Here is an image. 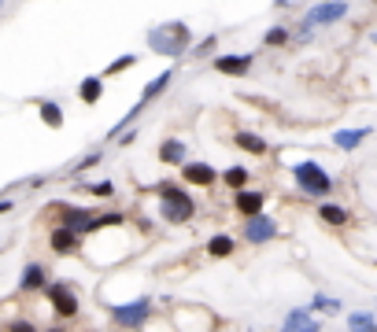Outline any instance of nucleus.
I'll use <instances>...</instances> for the list:
<instances>
[{"label":"nucleus","mask_w":377,"mask_h":332,"mask_svg":"<svg viewBox=\"0 0 377 332\" xmlns=\"http://www.w3.org/2000/svg\"><path fill=\"white\" fill-rule=\"evenodd\" d=\"M373 4H377V0H373Z\"/></svg>","instance_id":"obj_39"},{"label":"nucleus","mask_w":377,"mask_h":332,"mask_svg":"<svg viewBox=\"0 0 377 332\" xmlns=\"http://www.w3.org/2000/svg\"><path fill=\"white\" fill-rule=\"evenodd\" d=\"M170 81H174V71L167 66V71H163V74H156V78L149 81V85H144V93H141V104H152L156 96H163V93H167V85H170Z\"/></svg>","instance_id":"obj_19"},{"label":"nucleus","mask_w":377,"mask_h":332,"mask_svg":"<svg viewBox=\"0 0 377 332\" xmlns=\"http://www.w3.org/2000/svg\"><path fill=\"white\" fill-rule=\"evenodd\" d=\"M134 63H137V56H119V59H111V63H108V71H104V78H111V74H122V71H129Z\"/></svg>","instance_id":"obj_28"},{"label":"nucleus","mask_w":377,"mask_h":332,"mask_svg":"<svg viewBox=\"0 0 377 332\" xmlns=\"http://www.w3.org/2000/svg\"><path fill=\"white\" fill-rule=\"evenodd\" d=\"M78 100H81V104H100V100H104V74H89V78H81V85H78Z\"/></svg>","instance_id":"obj_16"},{"label":"nucleus","mask_w":377,"mask_h":332,"mask_svg":"<svg viewBox=\"0 0 377 332\" xmlns=\"http://www.w3.org/2000/svg\"><path fill=\"white\" fill-rule=\"evenodd\" d=\"M45 295H48V303H52L56 318H78V295H74V288L67 285V280H56V285H48Z\"/></svg>","instance_id":"obj_6"},{"label":"nucleus","mask_w":377,"mask_h":332,"mask_svg":"<svg viewBox=\"0 0 377 332\" xmlns=\"http://www.w3.org/2000/svg\"><path fill=\"white\" fill-rule=\"evenodd\" d=\"M59 225H71L74 232H81V237H86V232H89V222L96 218V214L93 211H86V207H59Z\"/></svg>","instance_id":"obj_14"},{"label":"nucleus","mask_w":377,"mask_h":332,"mask_svg":"<svg viewBox=\"0 0 377 332\" xmlns=\"http://www.w3.org/2000/svg\"><path fill=\"white\" fill-rule=\"evenodd\" d=\"M233 251H237V240L229 232H215L207 240V259H233Z\"/></svg>","instance_id":"obj_18"},{"label":"nucleus","mask_w":377,"mask_h":332,"mask_svg":"<svg viewBox=\"0 0 377 332\" xmlns=\"http://www.w3.org/2000/svg\"><path fill=\"white\" fill-rule=\"evenodd\" d=\"M233 144L240 148V152H248V155H267L270 152V144L259 137V133H248V129H237L233 133Z\"/></svg>","instance_id":"obj_17"},{"label":"nucleus","mask_w":377,"mask_h":332,"mask_svg":"<svg viewBox=\"0 0 377 332\" xmlns=\"http://www.w3.org/2000/svg\"><path fill=\"white\" fill-rule=\"evenodd\" d=\"M8 332H37V328H34V321H23V318H19V321L8 325Z\"/></svg>","instance_id":"obj_32"},{"label":"nucleus","mask_w":377,"mask_h":332,"mask_svg":"<svg viewBox=\"0 0 377 332\" xmlns=\"http://www.w3.org/2000/svg\"><path fill=\"white\" fill-rule=\"evenodd\" d=\"M277 237V222L267 214H255V218H244V240L248 244H270Z\"/></svg>","instance_id":"obj_7"},{"label":"nucleus","mask_w":377,"mask_h":332,"mask_svg":"<svg viewBox=\"0 0 377 332\" xmlns=\"http://www.w3.org/2000/svg\"><path fill=\"white\" fill-rule=\"evenodd\" d=\"M137 141V129H129V133H122V137H119V144L126 148V144H134Z\"/></svg>","instance_id":"obj_33"},{"label":"nucleus","mask_w":377,"mask_h":332,"mask_svg":"<svg viewBox=\"0 0 377 332\" xmlns=\"http://www.w3.org/2000/svg\"><path fill=\"white\" fill-rule=\"evenodd\" d=\"M233 207H237V214H244V218H255V214H263V207H267V192H259V189H237Z\"/></svg>","instance_id":"obj_9"},{"label":"nucleus","mask_w":377,"mask_h":332,"mask_svg":"<svg viewBox=\"0 0 377 332\" xmlns=\"http://www.w3.org/2000/svg\"><path fill=\"white\" fill-rule=\"evenodd\" d=\"M185 155H189V152H185V141H174V137H170V141L159 144V162H167V166L185 162Z\"/></svg>","instance_id":"obj_20"},{"label":"nucleus","mask_w":377,"mask_h":332,"mask_svg":"<svg viewBox=\"0 0 377 332\" xmlns=\"http://www.w3.org/2000/svg\"><path fill=\"white\" fill-rule=\"evenodd\" d=\"M292 41V30L289 26H270L267 33H263V48H282V45H289Z\"/></svg>","instance_id":"obj_24"},{"label":"nucleus","mask_w":377,"mask_h":332,"mask_svg":"<svg viewBox=\"0 0 377 332\" xmlns=\"http://www.w3.org/2000/svg\"><path fill=\"white\" fill-rule=\"evenodd\" d=\"M318 218H322L325 225H333V229H344V225L352 222V214L344 211V207H337V203H322V207H318Z\"/></svg>","instance_id":"obj_21"},{"label":"nucleus","mask_w":377,"mask_h":332,"mask_svg":"<svg viewBox=\"0 0 377 332\" xmlns=\"http://www.w3.org/2000/svg\"><path fill=\"white\" fill-rule=\"evenodd\" d=\"M100 159H104L100 152H93V155H86V159H81V162L74 166V174H81V170H93V166H96V162H100Z\"/></svg>","instance_id":"obj_30"},{"label":"nucleus","mask_w":377,"mask_h":332,"mask_svg":"<svg viewBox=\"0 0 377 332\" xmlns=\"http://www.w3.org/2000/svg\"><path fill=\"white\" fill-rule=\"evenodd\" d=\"M248 177H252L248 166H229V170H222V181H226L233 192H237V189H248Z\"/></svg>","instance_id":"obj_23"},{"label":"nucleus","mask_w":377,"mask_h":332,"mask_svg":"<svg viewBox=\"0 0 377 332\" xmlns=\"http://www.w3.org/2000/svg\"><path fill=\"white\" fill-rule=\"evenodd\" d=\"M122 222H126V214H119V211H111V214H96V218L89 222V232H100V229L122 225Z\"/></svg>","instance_id":"obj_26"},{"label":"nucleus","mask_w":377,"mask_h":332,"mask_svg":"<svg viewBox=\"0 0 377 332\" xmlns=\"http://www.w3.org/2000/svg\"><path fill=\"white\" fill-rule=\"evenodd\" d=\"M48 288V273L41 262H26L19 273V292H45Z\"/></svg>","instance_id":"obj_13"},{"label":"nucleus","mask_w":377,"mask_h":332,"mask_svg":"<svg viewBox=\"0 0 377 332\" xmlns=\"http://www.w3.org/2000/svg\"><path fill=\"white\" fill-rule=\"evenodd\" d=\"M11 207H15V203H11V199H0V214H8Z\"/></svg>","instance_id":"obj_35"},{"label":"nucleus","mask_w":377,"mask_h":332,"mask_svg":"<svg viewBox=\"0 0 377 332\" xmlns=\"http://www.w3.org/2000/svg\"><path fill=\"white\" fill-rule=\"evenodd\" d=\"M292 181H296V189L311 199H325L333 192V177L318 159H303V162L292 166Z\"/></svg>","instance_id":"obj_4"},{"label":"nucleus","mask_w":377,"mask_h":332,"mask_svg":"<svg viewBox=\"0 0 377 332\" xmlns=\"http://www.w3.org/2000/svg\"><path fill=\"white\" fill-rule=\"evenodd\" d=\"M348 332H377L373 314H366V310H355L352 318H348Z\"/></svg>","instance_id":"obj_25"},{"label":"nucleus","mask_w":377,"mask_h":332,"mask_svg":"<svg viewBox=\"0 0 377 332\" xmlns=\"http://www.w3.org/2000/svg\"><path fill=\"white\" fill-rule=\"evenodd\" d=\"M215 48H219V33H207L204 41H196V45H192V56H200V59H204V56L215 52Z\"/></svg>","instance_id":"obj_27"},{"label":"nucleus","mask_w":377,"mask_h":332,"mask_svg":"<svg viewBox=\"0 0 377 332\" xmlns=\"http://www.w3.org/2000/svg\"><path fill=\"white\" fill-rule=\"evenodd\" d=\"M370 41H373V45H377V30H373V33H370Z\"/></svg>","instance_id":"obj_37"},{"label":"nucleus","mask_w":377,"mask_h":332,"mask_svg":"<svg viewBox=\"0 0 377 332\" xmlns=\"http://www.w3.org/2000/svg\"><path fill=\"white\" fill-rule=\"evenodd\" d=\"M156 192H159V218L167 222V225H185V222H192L196 203H192V196H189L182 185L163 181Z\"/></svg>","instance_id":"obj_2"},{"label":"nucleus","mask_w":377,"mask_h":332,"mask_svg":"<svg viewBox=\"0 0 377 332\" xmlns=\"http://www.w3.org/2000/svg\"><path fill=\"white\" fill-rule=\"evenodd\" d=\"M182 177L189 181V185H215V181H219V170H215V166H211V162H200V159H196V162H185L182 166Z\"/></svg>","instance_id":"obj_11"},{"label":"nucleus","mask_w":377,"mask_h":332,"mask_svg":"<svg viewBox=\"0 0 377 332\" xmlns=\"http://www.w3.org/2000/svg\"><path fill=\"white\" fill-rule=\"evenodd\" d=\"M274 8H277V11H285V8H292V0H274Z\"/></svg>","instance_id":"obj_34"},{"label":"nucleus","mask_w":377,"mask_h":332,"mask_svg":"<svg viewBox=\"0 0 377 332\" xmlns=\"http://www.w3.org/2000/svg\"><path fill=\"white\" fill-rule=\"evenodd\" d=\"M255 66V56L252 52H240V56H215V71L226 74V78H244L252 74Z\"/></svg>","instance_id":"obj_8"},{"label":"nucleus","mask_w":377,"mask_h":332,"mask_svg":"<svg viewBox=\"0 0 377 332\" xmlns=\"http://www.w3.org/2000/svg\"><path fill=\"white\" fill-rule=\"evenodd\" d=\"M370 133H373L370 126H355V129H337V133H333V144L340 148V152H355V148L363 144V141L370 137Z\"/></svg>","instance_id":"obj_15"},{"label":"nucleus","mask_w":377,"mask_h":332,"mask_svg":"<svg viewBox=\"0 0 377 332\" xmlns=\"http://www.w3.org/2000/svg\"><path fill=\"white\" fill-rule=\"evenodd\" d=\"M0 4H4V0H0Z\"/></svg>","instance_id":"obj_38"},{"label":"nucleus","mask_w":377,"mask_h":332,"mask_svg":"<svg viewBox=\"0 0 377 332\" xmlns=\"http://www.w3.org/2000/svg\"><path fill=\"white\" fill-rule=\"evenodd\" d=\"M48 332H67V328H56V325H52V328H48Z\"/></svg>","instance_id":"obj_36"},{"label":"nucleus","mask_w":377,"mask_h":332,"mask_svg":"<svg viewBox=\"0 0 377 332\" xmlns=\"http://www.w3.org/2000/svg\"><path fill=\"white\" fill-rule=\"evenodd\" d=\"M192 45H196V41H192V30H189V23H182V19L159 23V26L149 30V48H152L156 56L178 59V56H185Z\"/></svg>","instance_id":"obj_1"},{"label":"nucleus","mask_w":377,"mask_h":332,"mask_svg":"<svg viewBox=\"0 0 377 332\" xmlns=\"http://www.w3.org/2000/svg\"><path fill=\"white\" fill-rule=\"evenodd\" d=\"M149 314H152V299H149V295H141V299H134V303L111 307V321H115V325H122V328H144Z\"/></svg>","instance_id":"obj_5"},{"label":"nucleus","mask_w":377,"mask_h":332,"mask_svg":"<svg viewBox=\"0 0 377 332\" xmlns=\"http://www.w3.org/2000/svg\"><path fill=\"white\" fill-rule=\"evenodd\" d=\"M282 332H322V321H318L307 307H300V310H289V314H285Z\"/></svg>","instance_id":"obj_10"},{"label":"nucleus","mask_w":377,"mask_h":332,"mask_svg":"<svg viewBox=\"0 0 377 332\" xmlns=\"http://www.w3.org/2000/svg\"><path fill=\"white\" fill-rule=\"evenodd\" d=\"M37 111H41V122H45L48 129H63V107L56 104V100H41Z\"/></svg>","instance_id":"obj_22"},{"label":"nucleus","mask_w":377,"mask_h":332,"mask_svg":"<svg viewBox=\"0 0 377 332\" xmlns=\"http://www.w3.org/2000/svg\"><path fill=\"white\" fill-rule=\"evenodd\" d=\"M89 192H93V196H111L115 185H111V181H96V185H89Z\"/></svg>","instance_id":"obj_31"},{"label":"nucleus","mask_w":377,"mask_h":332,"mask_svg":"<svg viewBox=\"0 0 377 332\" xmlns=\"http://www.w3.org/2000/svg\"><path fill=\"white\" fill-rule=\"evenodd\" d=\"M78 237L81 232H74L71 225H56L48 232V247H52L56 255H71V251H78Z\"/></svg>","instance_id":"obj_12"},{"label":"nucleus","mask_w":377,"mask_h":332,"mask_svg":"<svg viewBox=\"0 0 377 332\" xmlns=\"http://www.w3.org/2000/svg\"><path fill=\"white\" fill-rule=\"evenodd\" d=\"M311 310H337V299H330V295H315V299H311Z\"/></svg>","instance_id":"obj_29"},{"label":"nucleus","mask_w":377,"mask_h":332,"mask_svg":"<svg viewBox=\"0 0 377 332\" xmlns=\"http://www.w3.org/2000/svg\"><path fill=\"white\" fill-rule=\"evenodd\" d=\"M352 11V4L348 0H318L315 8H307L303 11V19H300V30L292 33V41H307L315 30H322V26H333V23H340L344 15Z\"/></svg>","instance_id":"obj_3"}]
</instances>
